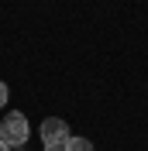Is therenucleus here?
Listing matches in <instances>:
<instances>
[{
  "label": "nucleus",
  "instance_id": "3",
  "mask_svg": "<svg viewBox=\"0 0 148 151\" xmlns=\"http://www.w3.org/2000/svg\"><path fill=\"white\" fill-rule=\"evenodd\" d=\"M65 151H93V144L86 141V137H69V141H65Z\"/></svg>",
  "mask_w": 148,
  "mask_h": 151
},
{
  "label": "nucleus",
  "instance_id": "1",
  "mask_svg": "<svg viewBox=\"0 0 148 151\" xmlns=\"http://www.w3.org/2000/svg\"><path fill=\"white\" fill-rule=\"evenodd\" d=\"M28 134H31V127H28V117H24L21 110H10L4 120H0V141L7 144V148L24 144V141H28Z\"/></svg>",
  "mask_w": 148,
  "mask_h": 151
},
{
  "label": "nucleus",
  "instance_id": "2",
  "mask_svg": "<svg viewBox=\"0 0 148 151\" xmlns=\"http://www.w3.org/2000/svg\"><path fill=\"white\" fill-rule=\"evenodd\" d=\"M38 134H41V144H45V148H65V141L73 137V134H69V124H65L62 117H48Z\"/></svg>",
  "mask_w": 148,
  "mask_h": 151
},
{
  "label": "nucleus",
  "instance_id": "5",
  "mask_svg": "<svg viewBox=\"0 0 148 151\" xmlns=\"http://www.w3.org/2000/svg\"><path fill=\"white\" fill-rule=\"evenodd\" d=\"M0 151H10V148H7V144H4V141H0Z\"/></svg>",
  "mask_w": 148,
  "mask_h": 151
},
{
  "label": "nucleus",
  "instance_id": "6",
  "mask_svg": "<svg viewBox=\"0 0 148 151\" xmlns=\"http://www.w3.org/2000/svg\"><path fill=\"white\" fill-rule=\"evenodd\" d=\"M48 151H65V148H48Z\"/></svg>",
  "mask_w": 148,
  "mask_h": 151
},
{
  "label": "nucleus",
  "instance_id": "4",
  "mask_svg": "<svg viewBox=\"0 0 148 151\" xmlns=\"http://www.w3.org/2000/svg\"><path fill=\"white\" fill-rule=\"evenodd\" d=\"M4 106H7V86L0 83V110H4Z\"/></svg>",
  "mask_w": 148,
  "mask_h": 151
}]
</instances>
